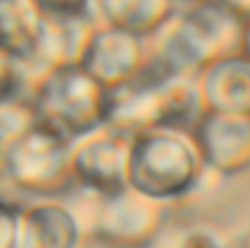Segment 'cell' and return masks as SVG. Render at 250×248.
I'll list each match as a JSON object with an SVG mask.
<instances>
[{"label":"cell","instance_id":"6","mask_svg":"<svg viewBox=\"0 0 250 248\" xmlns=\"http://www.w3.org/2000/svg\"><path fill=\"white\" fill-rule=\"evenodd\" d=\"M212 104L226 113L250 110V66L243 61L220 64L208 79Z\"/></svg>","mask_w":250,"mask_h":248},{"label":"cell","instance_id":"3","mask_svg":"<svg viewBox=\"0 0 250 248\" xmlns=\"http://www.w3.org/2000/svg\"><path fill=\"white\" fill-rule=\"evenodd\" d=\"M62 140L42 127L18 140L7 156L12 177L21 184L32 187L59 178L64 168V148Z\"/></svg>","mask_w":250,"mask_h":248},{"label":"cell","instance_id":"1","mask_svg":"<svg viewBox=\"0 0 250 248\" xmlns=\"http://www.w3.org/2000/svg\"><path fill=\"white\" fill-rule=\"evenodd\" d=\"M107 96L108 92L98 95L92 77L76 69H62L40 95L41 127L60 139L88 132L100 120H107Z\"/></svg>","mask_w":250,"mask_h":248},{"label":"cell","instance_id":"5","mask_svg":"<svg viewBox=\"0 0 250 248\" xmlns=\"http://www.w3.org/2000/svg\"><path fill=\"white\" fill-rule=\"evenodd\" d=\"M79 231L73 219L56 208H41L28 215L22 248H76Z\"/></svg>","mask_w":250,"mask_h":248},{"label":"cell","instance_id":"7","mask_svg":"<svg viewBox=\"0 0 250 248\" xmlns=\"http://www.w3.org/2000/svg\"><path fill=\"white\" fill-rule=\"evenodd\" d=\"M76 168L81 178L97 190L119 194L123 189L122 158L117 148L110 143H95L81 151Z\"/></svg>","mask_w":250,"mask_h":248},{"label":"cell","instance_id":"4","mask_svg":"<svg viewBox=\"0 0 250 248\" xmlns=\"http://www.w3.org/2000/svg\"><path fill=\"white\" fill-rule=\"evenodd\" d=\"M135 60V44L125 31L98 35L83 58L85 72L97 80L114 79L125 75Z\"/></svg>","mask_w":250,"mask_h":248},{"label":"cell","instance_id":"10","mask_svg":"<svg viewBox=\"0 0 250 248\" xmlns=\"http://www.w3.org/2000/svg\"><path fill=\"white\" fill-rule=\"evenodd\" d=\"M22 247V234H19V227L15 215L7 213L3 209L1 213V248Z\"/></svg>","mask_w":250,"mask_h":248},{"label":"cell","instance_id":"8","mask_svg":"<svg viewBox=\"0 0 250 248\" xmlns=\"http://www.w3.org/2000/svg\"><path fill=\"white\" fill-rule=\"evenodd\" d=\"M202 136L209 158L220 167L249 156L250 127L245 123L209 118Z\"/></svg>","mask_w":250,"mask_h":248},{"label":"cell","instance_id":"11","mask_svg":"<svg viewBox=\"0 0 250 248\" xmlns=\"http://www.w3.org/2000/svg\"><path fill=\"white\" fill-rule=\"evenodd\" d=\"M248 48H249V53H250V29H249V34H248Z\"/></svg>","mask_w":250,"mask_h":248},{"label":"cell","instance_id":"9","mask_svg":"<svg viewBox=\"0 0 250 248\" xmlns=\"http://www.w3.org/2000/svg\"><path fill=\"white\" fill-rule=\"evenodd\" d=\"M146 231V218L141 216L139 210L135 209H114L105 218L104 232L108 238L119 243H133L142 240Z\"/></svg>","mask_w":250,"mask_h":248},{"label":"cell","instance_id":"2","mask_svg":"<svg viewBox=\"0 0 250 248\" xmlns=\"http://www.w3.org/2000/svg\"><path fill=\"white\" fill-rule=\"evenodd\" d=\"M193 177V158L180 142L155 136L144 139L130 158L133 186L149 196L167 197L185 191Z\"/></svg>","mask_w":250,"mask_h":248}]
</instances>
